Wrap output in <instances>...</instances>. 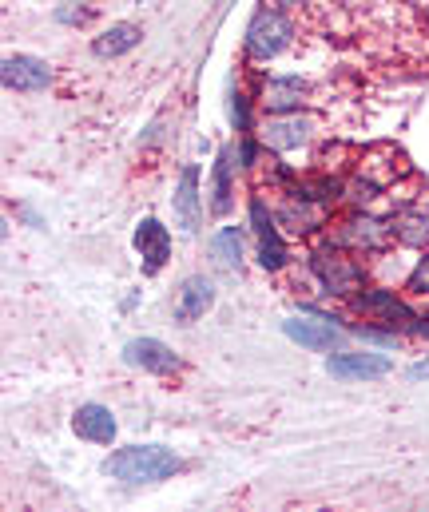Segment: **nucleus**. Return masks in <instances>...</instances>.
Returning <instances> with one entry per match:
<instances>
[{"label": "nucleus", "instance_id": "19", "mask_svg": "<svg viewBox=\"0 0 429 512\" xmlns=\"http://www.w3.org/2000/svg\"><path fill=\"white\" fill-rule=\"evenodd\" d=\"M231 167H235V147H223L215 159V175H211V215H219V219L231 215V195H235Z\"/></svg>", "mask_w": 429, "mask_h": 512}, {"label": "nucleus", "instance_id": "23", "mask_svg": "<svg viewBox=\"0 0 429 512\" xmlns=\"http://www.w3.org/2000/svg\"><path fill=\"white\" fill-rule=\"evenodd\" d=\"M406 290L414 298H429V251H422V255L414 258V266L406 274Z\"/></svg>", "mask_w": 429, "mask_h": 512}, {"label": "nucleus", "instance_id": "30", "mask_svg": "<svg viewBox=\"0 0 429 512\" xmlns=\"http://www.w3.org/2000/svg\"><path fill=\"white\" fill-rule=\"evenodd\" d=\"M410 334H414V338H426V342H429V318H418Z\"/></svg>", "mask_w": 429, "mask_h": 512}, {"label": "nucleus", "instance_id": "15", "mask_svg": "<svg viewBox=\"0 0 429 512\" xmlns=\"http://www.w3.org/2000/svg\"><path fill=\"white\" fill-rule=\"evenodd\" d=\"M136 255L143 258L147 274H159L167 266V258H171V231L159 219H151V215L140 219V227H136Z\"/></svg>", "mask_w": 429, "mask_h": 512}, {"label": "nucleus", "instance_id": "17", "mask_svg": "<svg viewBox=\"0 0 429 512\" xmlns=\"http://www.w3.org/2000/svg\"><path fill=\"white\" fill-rule=\"evenodd\" d=\"M390 231H394V243L406 247V251H426L429 247V211L418 203H406L390 215Z\"/></svg>", "mask_w": 429, "mask_h": 512}, {"label": "nucleus", "instance_id": "31", "mask_svg": "<svg viewBox=\"0 0 429 512\" xmlns=\"http://www.w3.org/2000/svg\"><path fill=\"white\" fill-rule=\"evenodd\" d=\"M426 28H429V0H426Z\"/></svg>", "mask_w": 429, "mask_h": 512}, {"label": "nucleus", "instance_id": "16", "mask_svg": "<svg viewBox=\"0 0 429 512\" xmlns=\"http://www.w3.org/2000/svg\"><path fill=\"white\" fill-rule=\"evenodd\" d=\"M171 211H175V223L183 231H195L199 227L203 195H199V171H195V163H187L179 171V183H175V195H171Z\"/></svg>", "mask_w": 429, "mask_h": 512}, {"label": "nucleus", "instance_id": "3", "mask_svg": "<svg viewBox=\"0 0 429 512\" xmlns=\"http://www.w3.org/2000/svg\"><path fill=\"white\" fill-rule=\"evenodd\" d=\"M326 243L350 251L358 258L370 255H386L394 247V231H390V219H378L374 211H346L342 219H334L326 227Z\"/></svg>", "mask_w": 429, "mask_h": 512}, {"label": "nucleus", "instance_id": "11", "mask_svg": "<svg viewBox=\"0 0 429 512\" xmlns=\"http://www.w3.org/2000/svg\"><path fill=\"white\" fill-rule=\"evenodd\" d=\"M124 362L136 366V370H147V374H159V378L183 374V358L159 338H132L124 346Z\"/></svg>", "mask_w": 429, "mask_h": 512}, {"label": "nucleus", "instance_id": "10", "mask_svg": "<svg viewBox=\"0 0 429 512\" xmlns=\"http://www.w3.org/2000/svg\"><path fill=\"white\" fill-rule=\"evenodd\" d=\"M338 318H286L283 322V334L290 342H298L302 350H310V354H334V350H342V330L334 326Z\"/></svg>", "mask_w": 429, "mask_h": 512}, {"label": "nucleus", "instance_id": "6", "mask_svg": "<svg viewBox=\"0 0 429 512\" xmlns=\"http://www.w3.org/2000/svg\"><path fill=\"white\" fill-rule=\"evenodd\" d=\"M318 135V120L306 116V112H286V116H263L259 124V143L275 155H286V151H298L306 147L310 139Z\"/></svg>", "mask_w": 429, "mask_h": 512}, {"label": "nucleus", "instance_id": "25", "mask_svg": "<svg viewBox=\"0 0 429 512\" xmlns=\"http://www.w3.org/2000/svg\"><path fill=\"white\" fill-rule=\"evenodd\" d=\"M231 120H235V131H251V112H247V96H231Z\"/></svg>", "mask_w": 429, "mask_h": 512}, {"label": "nucleus", "instance_id": "28", "mask_svg": "<svg viewBox=\"0 0 429 512\" xmlns=\"http://www.w3.org/2000/svg\"><path fill=\"white\" fill-rule=\"evenodd\" d=\"M406 378H410V382H429V354L426 358H418V362L406 370Z\"/></svg>", "mask_w": 429, "mask_h": 512}, {"label": "nucleus", "instance_id": "2", "mask_svg": "<svg viewBox=\"0 0 429 512\" xmlns=\"http://www.w3.org/2000/svg\"><path fill=\"white\" fill-rule=\"evenodd\" d=\"M310 274L322 286V294H330V298H354L362 286H370L366 282L370 278V266L358 255L326 243V239H322V247L310 251Z\"/></svg>", "mask_w": 429, "mask_h": 512}, {"label": "nucleus", "instance_id": "4", "mask_svg": "<svg viewBox=\"0 0 429 512\" xmlns=\"http://www.w3.org/2000/svg\"><path fill=\"white\" fill-rule=\"evenodd\" d=\"M346 302H350V310H354L358 318H366V322H374V326L402 330V334H410L414 322L422 318V314L414 310V302L402 298L394 286H362V290H358L354 298H346Z\"/></svg>", "mask_w": 429, "mask_h": 512}, {"label": "nucleus", "instance_id": "13", "mask_svg": "<svg viewBox=\"0 0 429 512\" xmlns=\"http://www.w3.org/2000/svg\"><path fill=\"white\" fill-rule=\"evenodd\" d=\"M279 227H286V235H294V239H306V235H314V231H322V227H330L326 223V207L322 203H310V199H302V195H290L286 191L283 207H279Z\"/></svg>", "mask_w": 429, "mask_h": 512}, {"label": "nucleus", "instance_id": "26", "mask_svg": "<svg viewBox=\"0 0 429 512\" xmlns=\"http://www.w3.org/2000/svg\"><path fill=\"white\" fill-rule=\"evenodd\" d=\"M239 163L243 167H259V143L255 139H243L239 143Z\"/></svg>", "mask_w": 429, "mask_h": 512}, {"label": "nucleus", "instance_id": "18", "mask_svg": "<svg viewBox=\"0 0 429 512\" xmlns=\"http://www.w3.org/2000/svg\"><path fill=\"white\" fill-rule=\"evenodd\" d=\"M140 40H143L140 24H112V28H104V32L92 40V52H96L100 60H120V56H128L132 48H140Z\"/></svg>", "mask_w": 429, "mask_h": 512}, {"label": "nucleus", "instance_id": "9", "mask_svg": "<svg viewBox=\"0 0 429 512\" xmlns=\"http://www.w3.org/2000/svg\"><path fill=\"white\" fill-rule=\"evenodd\" d=\"M326 374L338 378V382H378V378L394 374V358L370 354V350H362V354L334 350V354L326 358Z\"/></svg>", "mask_w": 429, "mask_h": 512}, {"label": "nucleus", "instance_id": "5", "mask_svg": "<svg viewBox=\"0 0 429 512\" xmlns=\"http://www.w3.org/2000/svg\"><path fill=\"white\" fill-rule=\"evenodd\" d=\"M294 44V20L290 12H279V8H259L247 24V36H243V48L251 60L267 64V60H279L286 48Z\"/></svg>", "mask_w": 429, "mask_h": 512}, {"label": "nucleus", "instance_id": "22", "mask_svg": "<svg viewBox=\"0 0 429 512\" xmlns=\"http://www.w3.org/2000/svg\"><path fill=\"white\" fill-rule=\"evenodd\" d=\"M251 227H255L259 239H275V235H279V219H275V211H267L263 195L251 199Z\"/></svg>", "mask_w": 429, "mask_h": 512}, {"label": "nucleus", "instance_id": "8", "mask_svg": "<svg viewBox=\"0 0 429 512\" xmlns=\"http://www.w3.org/2000/svg\"><path fill=\"white\" fill-rule=\"evenodd\" d=\"M0 80H4L8 92H44V88H52L56 72H52V64L40 60V56L12 52V56H4V64H0Z\"/></svg>", "mask_w": 429, "mask_h": 512}, {"label": "nucleus", "instance_id": "1", "mask_svg": "<svg viewBox=\"0 0 429 512\" xmlns=\"http://www.w3.org/2000/svg\"><path fill=\"white\" fill-rule=\"evenodd\" d=\"M183 469V457L167 445H124L104 461V477L124 485H159Z\"/></svg>", "mask_w": 429, "mask_h": 512}, {"label": "nucleus", "instance_id": "32", "mask_svg": "<svg viewBox=\"0 0 429 512\" xmlns=\"http://www.w3.org/2000/svg\"><path fill=\"white\" fill-rule=\"evenodd\" d=\"M140 4H155V0H140Z\"/></svg>", "mask_w": 429, "mask_h": 512}, {"label": "nucleus", "instance_id": "29", "mask_svg": "<svg viewBox=\"0 0 429 512\" xmlns=\"http://www.w3.org/2000/svg\"><path fill=\"white\" fill-rule=\"evenodd\" d=\"M302 0H263V8H279V12H290V8H298Z\"/></svg>", "mask_w": 429, "mask_h": 512}, {"label": "nucleus", "instance_id": "21", "mask_svg": "<svg viewBox=\"0 0 429 512\" xmlns=\"http://www.w3.org/2000/svg\"><path fill=\"white\" fill-rule=\"evenodd\" d=\"M259 266L271 270V274H279V270L290 266V251H286L283 235H275V239H259Z\"/></svg>", "mask_w": 429, "mask_h": 512}, {"label": "nucleus", "instance_id": "12", "mask_svg": "<svg viewBox=\"0 0 429 512\" xmlns=\"http://www.w3.org/2000/svg\"><path fill=\"white\" fill-rule=\"evenodd\" d=\"M72 433H76L80 441H88V445H112L116 433H120V425H116V413H112L108 405L84 401V405H76V413H72Z\"/></svg>", "mask_w": 429, "mask_h": 512}, {"label": "nucleus", "instance_id": "14", "mask_svg": "<svg viewBox=\"0 0 429 512\" xmlns=\"http://www.w3.org/2000/svg\"><path fill=\"white\" fill-rule=\"evenodd\" d=\"M211 306H215V282L207 274H191L179 282L171 314H175V322H199Z\"/></svg>", "mask_w": 429, "mask_h": 512}, {"label": "nucleus", "instance_id": "27", "mask_svg": "<svg viewBox=\"0 0 429 512\" xmlns=\"http://www.w3.org/2000/svg\"><path fill=\"white\" fill-rule=\"evenodd\" d=\"M56 20H64V24H84V20H88V8H56Z\"/></svg>", "mask_w": 429, "mask_h": 512}, {"label": "nucleus", "instance_id": "20", "mask_svg": "<svg viewBox=\"0 0 429 512\" xmlns=\"http://www.w3.org/2000/svg\"><path fill=\"white\" fill-rule=\"evenodd\" d=\"M211 258L227 270H239L243 266V231L239 227H223L215 239H211Z\"/></svg>", "mask_w": 429, "mask_h": 512}, {"label": "nucleus", "instance_id": "24", "mask_svg": "<svg viewBox=\"0 0 429 512\" xmlns=\"http://www.w3.org/2000/svg\"><path fill=\"white\" fill-rule=\"evenodd\" d=\"M354 334L362 338V342H374V346H398L402 342V330H390V326H354Z\"/></svg>", "mask_w": 429, "mask_h": 512}, {"label": "nucleus", "instance_id": "7", "mask_svg": "<svg viewBox=\"0 0 429 512\" xmlns=\"http://www.w3.org/2000/svg\"><path fill=\"white\" fill-rule=\"evenodd\" d=\"M310 100V88L306 80L298 76H267L255 92V104L263 116H286V112H302Z\"/></svg>", "mask_w": 429, "mask_h": 512}]
</instances>
